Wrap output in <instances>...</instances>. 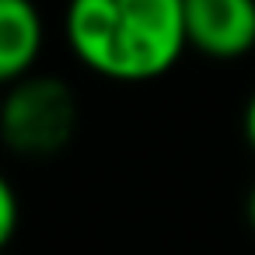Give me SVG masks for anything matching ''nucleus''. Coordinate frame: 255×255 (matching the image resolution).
Here are the masks:
<instances>
[{
    "label": "nucleus",
    "instance_id": "obj_3",
    "mask_svg": "<svg viewBox=\"0 0 255 255\" xmlns=\"http://www.w3.org/2000/svg\"><path fill=\"white\" fill-rule=\"evenodd\" d=\"M185 35L206 60H241L255 49V0H185Z\"/></svg>",
    "mask_w": 255,
    "mask_h": 255
},
{
    "label": "nucleus",
    "instance_id": "obj_7",
    "mask_svg": "<svg viewBox=\"0 0 255 255\" xmlns=\"http://www.w3.org/2000/svg\"><path fill=\"white\" fill-rule=\"evenodd\" d=\"M245 210H248V224H252V231H255V185H252V192H248V203H245Z\"/></svg>",
    "mask_w": 255,
    "mask_h": 255
},
{
    "label": "nucleus",
    "instance_id": "obj_6",
    "mask_svg": "<svg viewBox=\"0 0 255 255\" xmlns=\"http://www.w3.org/2000/svg\"><path fill=\"white\" fill-rule=\"evenodd\" d=\"M241 126H245V140H248V147H252V154H255V95H252L248 105H245V119H241Z\"/></svg>",
    "mask_w": 255,
    "mask_h": 255
},
{
    "label": "nucleus",
    "instance_id": "obj_1",
    "mask_svg": "<svg viewBox=\"0 0 255 255\" xmlns=\"http://www.w3.org/2000/svg\"><path fill=\"white\" fill-rule=\"evenodd\" d=\"M63 32L91 74L119 84L157 81L189 49L185 0H70Z\"/></svg>",
    "mask_w": 255,
    "mask_h": 255
},
{
    "label": "nucleus",
    "instance_id": "obj_2",
    "mask_svg": "<svg viewBox=\"0 0 255 255\" xmlns=\"http://www.w3.org/2000/svg\"><path fill=\"white\" fill-rule=\"evenodd\" d=\"M77 126L74 91L60 77H21L0 105L4 143L21 157H49L63 150Z\"/></svg>",
    "mask_w": 255,
    "mask_h": 255
},
{
    "label": "nucleus",
    "instance_id": "obj_5",
    "mask_svg": "<svg viewBox=\"0 0 255 255\" xmlns=\"http://www.w3.org/2000/svg\"><path fill=\"white\" fill-rule=\"evenodd\" d=\"M18 231V192L11 182H0V245H11Z\"/></svg>",
    "mask_w": 255,
    "mask_h": 255
},
{
    "label": "nucleus",
    "instance_id": "obj_4",
    "mask_svg": "<svg viewBox=\"0 0 255 255\" xmlns=\"http://www.w3.org/2000/svg\"><path fill=\"white\" fill-rule=\"evenodd\" d=\"M42 18L32 0H0V77L7 84L28 77L42 53Z\"/></svg>",
    "mask_w": 255,
    "mask_h": 255
}]
</instances>
